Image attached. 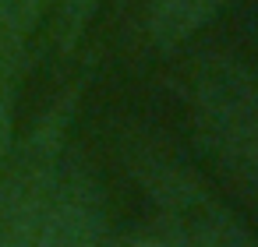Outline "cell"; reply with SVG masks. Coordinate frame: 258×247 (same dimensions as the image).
<instances>
[{"label":"cell","instance_id":"obj_1","mask_svg":"<svg viewBox=\"0 0 258 247\" xmlns=\"http://www.w3.org/2000/svg\"><path fill=\"white\" fill-rule=\"evenodd\" d=\"M191 131L216 173L258 205V78L226 53L191 71Z\"/></svg>","mask_w":258,"mask_h":247},{"label":"cell","instance_id":"obj_2","mask_svg":"<svg viewBox=\"0 0 258 247\" xmlns=\"http://www.w3.org/2000/svg\"><path fill=\"white\" fill-rule=\"evenodd\" d=\"M85 81L89 78L68 81L43 106V113L22 134H15L0 162V247H32L46 201L71 152V127L82 110Z\"/></svg>","mask_w":258,"mask_h":247},{"label":"cell","instance_id":"obj_3","mask_svg":"<svg viewBox=\"0 0 258 247\" xmlns=\"http://www.w3.org/2000/svg\"><path fill=\"white\" fill-rule=\"evenodd\" d=\"M127 159L173 247H258L251 229L191 162L156 145L149 134L135 138Z\"/></svg>","mask_w":258,"mask_h":247},{"label":"cell","instance_id":"obj_4","mask_svg":"<svg viewBox=\"0 0 258 247\" xmlns=\"http://www.w3.org/2000/svg\"><path fill=\"white\" fill-rule=\"evenodd\" d=\"M110 205L99 173L71 148L46 201L32 247H106Z\"/></svg>","mask_w":258,"mask_h":247},{"label":"cell","instance_id":"obj_5","mask_svg":"<svg viewBox=\"0 0 258 247\" xmlns=\"http://www.w3.org/2000/svg\"><path fill=\"white\" fill-rule=\"evenodd\" d=\"M230 0H145V36L159 53L187 46Z\"/></svg>","mask_w":258,"mask_h":247},{"label":"cell","instance_id":"obj_6","mask_svg":"<svg viewBox=\"0 0 258 247\" xmlns=\"http://www.w3.org/2000/svg\"><path fill=\"white\" fill-rule=\"evenodd\" d=\"M29 67V50H0V162H4L15 124H18V99H22V78Z\"/></svg>","mask_w":258,"mask_h":247},{"label":"cell","instance_id":"obj_7","mask_svg":"<svg viewBox=\"0 0 258 247\" xmlns=\"http://www.w3.org/2000/svg\"><path fill=\"white\" fill-rule=\"evenodd\" d=\"M106 0H57V15H53V39H57V53L71 57L78 50V43L85 39L92 18L99 15V8Z\"/></svg>","mask_w":258,"mask_h":247},{"label":"cell","instance_id":"obj_8","mask_svg":"<svg viewBox=\"0 0 258 247\" xmlns=\"http://www.w3.org/2000/svg\"><path fill=\"white\" fill-rule=\"evenodd\" d=\"M131 247H173L170 240H138V243H131Z\"/></svg>","mask_w":258,"mask_h":247}]
</instances>
